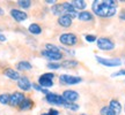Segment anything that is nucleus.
I'll return each mask as SVG.
<instances>
[{
  "mask_svg": "<svg viewBox=\"0 0 125 115\" xmlns=\"http://www.w3.org/2000/svg\"><path fill=\"white\" fill-rule=\"evenodd\" d=\"M93 12L97 16L101 17H111L116 14V1L114 0H105V1H94Z\"/></svg>",
  "mask_w": 125,
  "mask_h": 115,
  "instance_id": "obj_1",
  "label": "nucleus"
},
{
  "mask_svg": "<svg viewBox=\"0 0 125 115\" xmlns=\"http://www.w3.org/2000/svg\"><path fill=\"white\" fill-rule=\"evenodd\" d=\"M97 47L101 51H111L115 49V44L111 39L107 37H101L97 39Z\"/></svg>",
  "mask_w": 125,
  "mask_h": 115,
  "instance_id": "obj_2",
  "label": "nucleus"
},
{
  "mask_svg": "<svg viewBox=\"0 0 125 115\" xmlns=\"http://www.w3.org/2000/svg\"><path fill=\"white\" fill-rule=\"evenodd\" d=\"M46 100L49 104L52 105H60V106H65L67 104V101L62 98V96H59L57 93H51L49 92L46 94Z\"/></svg>",
  "mask_w": 125,
  "mask_h": 115,
  "instance_id": "obj_3",
  "label": "nucleus"
},
{
  "mask_svg": "<svg viewBox=\"0 0 125 115\" xmlns=\"http://www.w3.org/2000/svg\"><path fill=\"white\" fill-rule=\"evenodd\" d=\"M59 40L60 43L64 45H67V46H74L78 41V38L74 33H62L59 37Z\"/></svg>",
  "mask_w": 125,
  "mask_h": 115,
  "instance_id": "obj_4",
  "label": "nucleus"
},
{
  "mask_svg": "<svg viewBox=\"0 0 125 115\" xmlns=\"http://www.w3.org/2000/svg\"><path fill=\"white\" fill-rule=\"evenodd\" d=\"M53 78H54V75L51 74V73H48V74H44L40 77L38 80V83L42 88H50L53 85Z\"/></svg>",
  "mask_w": 125,
  "mask_h": 115,
  "instance_id": "obj_5",
  "label": "nucleus"
},
{
  "mask_svg": "<svg viewBox=\"0 0 125 115\" xmlns=\"http://www.w3.org/2000/svg\"><path fill=\"white\" fill-rule=\"evenodd\" d=\"M96 60L105 67H118L122 65V61L119 59H105V58L96 57Z\"/></svg>",
  "mask_w": 125,
  "mask_h": 115,
  "instance_id": "obj_6",
  "label": "nucleus"
},
{
  "mask_svg": "<svg viewBox=\"0 0 125 115\" xmlns=\"http://www.w3.org/2000/svg\"><path fill=\"white\" fill-rule=\"evenodd\" d=\"M59 81L62 84L65 85H74L78 84L81 82L80 77H76V76H71V75H62L59 77Z\"/></svg>",
  "mask_w": 125,
  "mask_h": 115,
  "instance_id": "obj_7",
  "label": "nucleus"
},
{
  "mask_svg": "<svg viewBox=\"0 0 125 115\" xmlns=\"http://www.w3.org/2000/svg\"><path fill=\"white\" fill-rule=\"evenodd\" d=\"M24 94L21 92H14L10 94V98H9V105L10 106H20L22 101L24 100Z\"/></svg>",
  "mask_w": 125,
  "mask_h": 115,
  "instance_id": "obj_8",
  "label": "nucleus"
},
{
  "mask_svg": "<svg viewBox=\"0 0 125 115\" xmlns=\"http://www.w3.org/2000/svg\"><path fill=\"white\" fill-rule=\"evenodd\" d=\"M10 15H12V17H13L15 21H18V22H23V21H26L28 17L27 13H24V12L20 10V9H12V10H10Z\"/></svg>",
  "mask_w": 125,
  "mask_h": 115,
  "instance_id": "obj_9",
  "label": "nucleus"
},
{
  "mask_svg": "<svg viewBox=\"0 0 125 115\" xmlns=\"http://www.w3.org/2000/svg\"><path fill=\"white\" fill-rule=\"evenodd\" d=\"M62 98L66 100L67 102H73L79 99V94L76 91H73V90H66L62 93Z\"/></svg>",
  "mask_w": 125,
  "mask_h": 115,
  "instance_id": "obj_10",
  "label": "nucleus"
},
{
  "mask_svg": "<svg viewBox=\"0 0 125 115\" xmlns=\"http://www.w3.org/2000/svg\"><path fill=\"white\" fill-rule=\"evenodd\" d=\"M42 55L49 60H53V61H58L62 58V54L60 52H51V51H42Z\"/></svg>",
  "mask_w": 125,
  "mask_h": 115,
  "instance_id": "obj_11",
  "label": "nucleus"
},
{
  "mask_svg": "<svg viewBox=\"0 0 125 115\" xmlns=\"http://www.w3.org/2000/svg\"><path fill=\"white\" fill-rule=\"evenodd\" d=\"M18 85H19V88L21 89V90H23V91H29L31 88V83L29 82L28 77H26V76L20 77V80L18 81Z\"/></svg>",
  "mask_w": 125,
  "mask_h": 115,
  "instance_id": "obj_12",
  "label": "nucleus"
},
{
  "mask_svg": "<svg viewBox=\"0 0 125 115\" xmlns=\"http://www.w3.org/2000/svg\"><path fill=\"white\" fill-rule=\"evenodd\" d=\"M62 9H64V13L66 14V15H70L72 18L78 16V14H76V9L72 6L70 2H65V4H62Z\"/></svg>",
  "mask_w": 125,
  "mask_h": 115,
  "instance_id": "obj_13",
  "label": "nucleus"
},
{
  "mask_svg": "<svg viewBox=\"0 0 125 115\" xmlns=\"http://www.w3.org/2000/svg\"><path fill=\"white\" fill-rule=\"evenodd\" d=\"M58 24L62 25L64 28H68L71 27L72 24V17L70 15H66V14H62V16H59L58 18Z\"/></svg>",
  "mask_w": 125,
  "mask_h": 115,
  "instance_id": "obj_14",
  "label": "nucleus"
},
{
  "mask_svg": "<svg viewBox=\"0 0 125 115\" xmlns=\"http://www.w3.org/2000/svg\"><path fill=\"white\" fill-rule=\"evenodd\" d=\"M109 108L116 115H119L122 113V105L117 100H111V101L109 102Z\"/></svg>",
  "mask_w": 125,
  "mask_h": 115,
  "instance_id": "obj_15",
  "label": "nucleus"
},
{
  "mask_svg": "<svg viewBox=\"0 0 125 115\" xmlns=\"http://www.w3.org/2000/svg\"><path fill=\"white\" fill-rule=\"evenodd\" d=\"M5 76H7L8 78H10V80H14V81H19L20 80V75H19V73L16 70H14V69H12V68H8V69H6V70L4 71Z\"/></svg>",
  "mask_w": 125,
  "mask_h": 115,
  "instance_id": "obj_16",
  "label": "nucleus"
},
{
  "mask_svg": "<svg viewBox=\"0 0 125 115\" xmlns=\"http://www.w3.org/2000/svg\"><path fill=\"white\" fill-rule=\"evenodd\" d=\"M78 18L80 21H83V22H89V21H93L94 16L89 12H81L80 14H78Z\"/></svg>",
  "mask_w": 125,
  "mask_h": 115,
  "instance_id": "obj_17",
  "label": "nucleus"
},
{
  "mask_svg": "<svg viewBox=\"0 0 125 115\" xmlns=\"http://www.w3.org/2000/svg\"><path fill=\"white\" fill-rule=\"evenodd\" d=\"M70 4L75 9H85L87 6L86 1H83V0H73V1H70Z\"/></svg>",
  "mask_w": 125,
  "mask_h": 115,
  "instance_id": "obj_18",
  "label": "nucleus"
},
{
  "mask_svg": "<svg viewBox=\"0 0 125 115\" xmlns=\"http://www.w3.org/2000/svg\"><path fill=\"white\" fill-rule=\"evenodd\" d=\"M28 30H29V32H30V33H32V35H40L41 32H42V28H41L38 24L32 23V24H30V25H29Z\"/></svg>",
  "mask_w": 125,
  "mask_h": 115,
  "instance_id": "obj_19",
  "label": "nucleus"
},
{
  "mask_svg": "<svg viewBox=\"0 0 125 115\" xmlns=\"http://www.w3.org/2000/svg\"><path fill=\"white\" fill-rule=\"evenodd\" d=\"M78 65H79V62L75 60H65L60 63V66L62 68H72V67H76Z\"/></svg>",
  "mask_w": 125,
  "mask_h": 115,
  "instance_id": "obj_20",
  "label": "nucleus"
},
{
  "mask_svg": "<svg viewBox=\"0 0 125 115\" xmlns=\"http://www.w3.org/2000/svg\"><path fill=\"white\" fill-rule=\"evenodd\" d=\"M16 68H18L19 70H30L31 65L28 61H20L16 65Z\"/></svg>",
  "mask_w": 125,
  "mask_h": 115,
  "instance_id": "obj_21",
  "label": "nucleus"
},
{
  "mask_svg": "<svg viewBox=\"0 0 125 115\" xmlns=\"http://www.w3.org/2000/svg\"><path fill=\"white\" fill-rule=\"evenodd\" d=\"M51 10H52V14H53V15H60V16H62V13H64V9H62V5L54 4Z\"/></svg>",
  "mask_w": 125,
  "mask_h": 115,
  "instance_id": "obj_22",
  "label": "nucleus"
},
{
  "mask_svg": "<svg viewBox=\"0 0 125 115\" xmlns=\"http://www.w3.org/2000/svg\"><path fill=\"white\" fill-rule=\"evenodd\" d=\"M31 107H32V101H31L30 99H24L22 101V104L20 105V108L22 111H27V109H29Z\"/></svg>",
  "mask_w": 125,
  "mask_h": 115,
  "instance_id": "obj_23",
  "label": "nucleus"
},
{
  "mask_svg": "<svg viewBox=\"0 0 125 115\" xmlns=\"http://www.w3.org/2000/svg\"><path fill=\"white\" fill-rule=\"evenodd\" d=\"M9 98H10V96H9L8 93L0 94V104H1V105H7V104H9Z\"/></svg>",
  "mask_w": 125,
  "mask_h": 115,
  "instance_id": "obj_24",
  "label": "nucleus"
},
{
  "mask_svg": "<svg viewBox=\"0 0 125 115\" xmlns=\"http://www.w3.org/2000/svg\"><path fill=\"white\" fill-rule=\"evenodd\" d=\"M18 5L21 7V8H29L31 6V1H29V0H19L18 1Z\"/></svg>",
  "mask_w": 125,
  "mask_h": 115,
  "instance_id": "obj_25",
  "label": "nucleus"
},
{
  "mask_svg": "<svg viewBox=\"0 0 125 115\" xmlns=\"http://www.w3.org/2000/svg\"><path fill=\"white\" fill-rule=\"evenodd\" d=\"M101 115H116L114 112L109 108V106L108 107H103L102 109H101Z\"/></svg>",
  "mask_w": 125,
  "mask_h": 115,
  "instance_id": "obj_26",
  "label": "nucleus"
},
{
  "mask_svg": "<svg viewBox=\"0 0 125 115\" xmlns=\"http://www.w3.org/2000/svg\"><path fill=\"white\" fill-rule=\"evenodd\" d=\"M46 51H51V52H59V47L53 44H46L45 45Z\"/></svg>",
  "mask_w": 125,
  "mask_h": 115,
  "instance_id": "obj_27",
  "label": "nucleus"
},
{
  "mask_svg": "<svg viewBox=\"0 0 125 115\" xmlns=\"http://www.w3.org/2000/svg\"><path fill=\"white\" fill-rule=\"evenodd\" d=\"M31 86L35 89V90H37V91H41V92L45 93V94H48V93H49V91H48L46 89L42 88V86H41V85H38V84H35V83H34V84H31Z\"/></svg>",
  "mask_w": 125,
  "mask_h": 115,
  "instance_id": "obj_28",
  "label": "nucleus"
},
{
  "mask_svg": "<svg viewBox=\"0 0 125 115\" xmlns=\"http://www.w3.org/2000/svg\"><path fill=\"white\" fill-rule=\"evenodd\" d=\"M64 107H66L67 109H71V111H78L79 109V106L76 104H72V102H67Z\"/></svg>",
  "mask_w": 125,
  "mask_h": 115,
  "instance_id": "obj_29",
  "label": "nucleus"
},
{
  "mask_svg": "<svg viewBox=\"0 0 125 115\" xmlns=\"http://www.w3.org/2000/svg\"><path fill=\"white\" fill-rule=\"evenodd\" d=\"M60 65H58V63H53V62H51V63H48V68H50V69H59L60 68Z\"/></svg>",
  "mask_w": 125,
  "mask_h": 115,
  "instance_id": "obj_30",
  "label": "nucleus"
},
{
  "mask_svg": "<svg viewBox=\"0 0 125 115\" xmlns=\"http://www.w3.org/2000/svg\"><path fill=\"white\" fill-rule=\"evenodd\" d=\"M86 40L88 41V43H93V41H95L96 40V37L93 35H87L86 36Z\"/></svg>",
  "mask_w": 125,
  "mask_h": 115,
  "instance_id": "obj_31",
  "label": "nucleus"
},
{
  "mask_svg": "<svg viewBox=\"0 0 125 115\" xmlns=\"http://www.w3.org/2000/svg\"><path fill=\"white\" fill-rule=\"evenodd\" d=\"M119 75H125V69L117 71V73H115V74H112V76H114V77H116V76H119Z\"/></svg>",
  "mask_w": 125,
  "mask_h": 115,
  "instance_id": "obj_32",
  "label": "nucleus"
},
{
  "mask_svg": "<svg viewBox=\"0 0 125 115\" xmlns=\"http://www.w3.org/2000/svg\"><path fill=\"white\" fill-rule=\"evenodd\" d=\"M49 115H59L58 111H54V109H51V111L49 112Z\"/></svg>",
  "mask_w": 125,
  "mask_h": 115,
  "instance_id": "obj_33",
  "label": "nucleus"
},
{
  "mask_svg": "<svg viewBox=\"0 0 125 115\" xmlns=\"http://www.w3.org/2000/svg\"><path fill=\"white\" fill-rule=\"evenodd\" d=\"M5 40H6V37L2 33H0V41H5Z\"/></svg>",
  "mask_w": 125,
  "mask_h": 115,
  "instance_id": "obj_34",
  "label": "nucleus"
},
{
  "mask_svg": "<svg viewBox=\"0 0 125 115\" xmlns=\"http://www.w3.org/2000/svg\"><path fill=\"white\" fill-rule=\"evenodd\" d=\"M119 17H121V20H123V21H125V13L121 14V15H119Z\"/></svg>",
  "mask_w": 125,
  "mask_h": 115,
  "instance_id": "obj_35",
  "label": "nucleus"
},
{
  "mask_svg": "<svg viewBox=\"0 0 125 115\" xmlns=\"http://www.w3.org/2000/svg\"><path fill=\"white\" fill-rule=\"evenodd\" d=\"M45 2H48V4H53L54 5V2H56V1H54V0H46Z\"/></svg>",
  "mask_w": 125,
  "mask_h": 115,
  "instance_id": "obj_36",
  "label": "nucleus"
},
{
  "mask_svg": "<svg viewBox=\"0 0 125 115\" xmlns=\"http://www.w3.org/2000/svg\"><path fill=\"white\" fill-rule=\"evenodd\" d=\"M0 15H4V9L0 8Z\"/></svg>",
  "mask_w": 125,
  "mask_h": 115,
  "instance_id": "obj_37",
  "label": "nucleus"
},
{
  "mask_svg": "<svg viewBox=\"0 0 125 115\" xmlns=\"http://www.w3.org/2000/svg\"><path fill=\"white\" fill-rule=\"evenodd\" d=\"M42 115H49V113H44V114H42Z\"/></svg>",
  "mask_w": 125,
  "mask_h": 115,
  "instance_id": "obj_38",
  "label": "nucleus"
},
{
  "mask_svg": "<svg viewBox=\"0 0 125 115\" xmlns=\"http://www.w3.org/2000/svg\"><path fill=\"white\" fill-rule=\"evenodd\" d=\"M81 115H85V114H81Z\"/></svg>",
  "mask_w": 125,
  "mask_h": 115,
  "instance_id": "obj_39",
  "label": "nucleus"
}]
</instances>
